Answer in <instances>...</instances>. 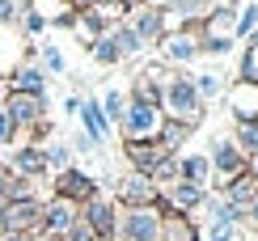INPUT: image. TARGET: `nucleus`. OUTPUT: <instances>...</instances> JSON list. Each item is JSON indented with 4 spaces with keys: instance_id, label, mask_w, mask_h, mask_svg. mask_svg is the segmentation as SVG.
I'll list each match as a JSON object with an SVG mask.
<instances>
[{
    "instance_id": "nucleus-1",
    "label": "nucleus",
    "mask_w": 258,
    "mask_h": 241,
    "mask_svg": "<svg viewBox=\"0 0 258 241\" xmlns=\"http://www.w3.org/2000/svg\"><path fill=\"white\" fill-rule=\"evenodd\" d=\"M110 241H165V212L157 203L119 207L114 212V237Z\"/></svg>"
},
{
    "instance_id": "nucleus-2",
    "label": "nucleus",
    "mask_w": 258,
    "mask_h": 241,
    "mask_svg": "<svg viewBox=\"0 0 258 241\" xmlns=\"http://www.w3.org/2000/svg\"><path fill=\"white\" fill-rule=\"evenodd\" d=\"M169 110V123H182V127H199L203 123V102L195 93V81L190 76H169L165 89H161V114Z\"/></svg>"
},
{
    "instance_id": "nucleus-3",
    "label": "nucleus",
    "mask_w": 258,
    "mask_h": 241,
    "mask_svg": "<svg viewBox=\"0 0 258 241\" xmlns=\"http://www.w3.org/2000/svg\"><path fill=\"white\" fill-rule=\"evenodd\" d=\"M161 127H165V114H161V106H148V102H127V114H123V140L127 144H153V140L161 136Z\"/></svg>"
},
{
    "instance_id": "nucleus-4",
    "label": "nucleus",
    "mask_w": 258,
    "mask_h": 241,
    "mask_svg": "<svg viewBox=\"0 0 258 241\" xmlns=\"http://www.w3.org/2000/svg\"><path fill=\"white\" fill-rule=\"evenodd\" d=\"M0 233L42 237V203H38V199H13V203H5V216H0Z\"/></svg>"
},
{
    "instance_id": "nucleus-5",
    "label": "nucleus",
    "mask_w": 258,
    "mask_h": 241,
    "mask_svg": "<svg viewBox=\"0 0 258 241\" xmlns=\"http://www.w3.org/2000/svg\"><path fill=\"white\" fill-rule=\"evenodd\" d=\"M208 165H212V173H216V182H220V191H224L233 178H241V173H245V157L237 152L233 140H216V144H212Z\"/></svg>"
},
{
    "instance_id": "nucleus-6",
    "label": "nucleus",
    "mask_w": 258,
    "mask_h": 241,
    "mask_svg": "<svg viewBox=\"0 0 258 241\" xmlns=\"http://www.w3.org/2000/svg\"><path fill=\"white\" fill-rule=\"evenodd\" d=\"M5 114H9V123H13V131L26 136L30 127L42 123V97H34V93H5Z\"/></svg>"
},
{
    "instance_id": "nucleus-7",
    "label": "nucleus",
    "mask_w": 258,
    "mask_h": 241,
    "mask_svg": "<svg viewBox=\"0 0 258 241\" xmlns=\"http://www.w3.org/2000/svg\"><path fill=\"white\" fill-rule=\"evenodd\" d=\"M77 220H81V207H77V203H68V199H51L47 207H42V237L63 241V233H68Z\"/></svg>"
},
{
    "instance_id": "nucleus-8",
    "label": "nucleus",
    "mask_w": 258,
    "mask_h": 241,
    "mask_svg": "<svg viewBox=\"0 0 258 241\" xmlns=\"http://www.w3.org/2000/svg\"><path fill=\"white\" fill-rule=\"evenodd\" d=\"M93 195H98V182L89 178V173H81V169H63L55 173V199H68V203H89Z\"/></svg>"
},
{
    "instance_id": "nucleus-9",
    "label": "nucleus",
    "mask_w": 258,
    "mask_h": 241,
    "mask_svg": "<svg viewBox=\"0 0 258 241\" xmlns=\"http://www.w3.org/2000/svg\"><path fill=\"white\" fill-rule=\"evenodd\" d=\"M114 212H119V207L106 203L102 195H93L89 203H81V220L89 224V233H93V237H102V241H110V237H114Z\"/></svg>"
},
{
    "instance_id": "nucleus-10",
    "label": "nucleus",
    "mask_w": 258,
    "mask_h": 241,
    "mask_svg": "<svg viewBox=\"0 0 258 241\" xmlns=\"http://www.w3.org/2000/svg\"><path fill=\"white\" fill-rule=\"evenodd\" d=\"M161 51H165L169 64H186V59H195V55H199V30H190V26L169 30V34L161 38Z\"/></svg>"
},
{
    "instance_id": "nucleus-11",
    "label": "nucleus",
    "mask_w": 258,
    "mask_h": 241,
    "mask_svg": "<svg viewBox=\"0 0 258 241\" xmlns=\"http://www.w3.org/2000/svg\"><path fill=\"white\" fill-rule=\"evenodd\" d=\"M127 26H132V34L140 38V47L165 38V21H161V13H157V9H148V5L132 9V21H127Z\"/></svg>"
},
{
    "instance_id": "nucleus-12",
    "label": "nucleus",
    "mask_w": 258,
    "mask_h": 241,
    "mask_svg": "<svg viewBox=\"0 0 258 241\" xmlns=\"http://www.w3.org/2000/svg\"><path fill=\"white\" fill-rule=\"evenodd\" d=\"M5 169L30 182V178H42V173H47V157H42V148H34V144H21L13 157H9Z\"/></svg>"
},
{
    "instance_id": "nucleus-13",
    "label": "nucleus",
    "mask_w": 258,
    "mask_h": 241,
    "mask_svg": "<svg viewBox=\"0 0 258 241\" xmlns=\"http://www.w3.org/2000/svg\"><path fill=\"white\" fill-rule=\"evenodd\" d=\"M229 110H233L237 123H258V85H250V81L233 85L229 89Z\"/></svg>"
},
{
    "instance_id": "nucleus-14",
    "label": "nucleus",
    "mask_w": 258,
    "mask_h": 241,
    "mask_svg": "<svg viewBox=\"0 0 258 241\" xmlns=\"http://www.w3.org/2000/svg\"><path fill=\"white\" fill-rule=\"evenodd\" d=\"M21 55H26V42H21V30L0 26V76H13L21 68Z\"/></svg>"
},
{
    "instance_id": "nucleus-15",
    "label": "nucleus",
    "mask_w": 258,
    "mask_h": 241,
    "mask_svg": "<svg viewBox=\"0 0 258 241\" xmlns=\"http://www.w3.org/2000/svg\"><path fill=\"white\" fill-rule=\"evenodd\" d=\"M178 178L190 182V186H199V191H208V186H212V165H208V157H203V152L178 157Z\"/></svg>"
},
{
    "instance_id": "nucleus-16",
    "label": "nucleus",
    "mask_w": 258,
    "mask_h": 241,
    "mask_svg": "<svg viewBox=\"0 0 258 241\" xmlns=\"http://www.w3.org/2000/svg\"><path fill=\"white\" fill-rule=\"evenodd\" d=\"M77 114H81V127H85V136H89L93 144H106V140H110V123H106L98 102H81Z\"/></svg>"
},
{
    "instance_id": "nucleus-17",
    "label": "nucleus",
    "mask_w": 258,
    "mask_h": 241,
    "mask_svg": "<svg viewBox=\"0 0 258 241\" xmlns=\"http://www.w3.org/2000/svg\"><path fill=\"white\" fill-rule=\"evenodd\" d=\"M30 13H38L42 21H51V17H55V26H72L81 9L72 5V0H30Z\"/></svg>"
},
{
    "instance_id": "nucleus-18",
    "label": "nucleus",
    "mask_w": 258,
    "mask_h": 241,
    "mask_svg": "<svg viewBox=\"0 0 258 241\" xmlns=\"http://www.w3.org/2000/svg\"><path fill=\"white\" fill-rule=\"evenodd\" d=\"M119 195H123V207H148V203H157V186H153V178H144V173H136L132 182H123Z\"/></svg>"
},
{
    "instance_id": "nucleus-19",
    "label": "nucleus",
    "mask_w": 258,
    "mask_h": 241,
    "mask_svg": "<svg viewBox=\"0 0 258 241\" xmlns=\"http://www.w3.org/2000/svg\"><path fill=\"white\" fill-rule=\"evenodd\" d=\"M254 195H258V182L250 178V173H241V178H233V182H229V186L220 191V199H224V203H233V207H241V212H245Z\"/></svg>"
},
{
    "instance_id": "nucleus-20",
    "label": "nucleus",
    "mask_w": 258,
    "mask_h": 241,
    "mask_svg": "<svg viewBox=\"0 0 258 241\" xmlns=\"http://www.w3.org/2000/svg\"><path fill=\"white\" fill-rule=\"evenodd\" d=\"M13 93H34V97H42V72L34 68V64H21V68L13 72Z\"/></svg>"
},
{
    "instance_id": "nucleus-21",
    "label": "nucleus",
    "mask_w": 258,
    "mask_h": 241,
    "mask_svg": "<svg viewBox=\"0 0 258 241\" xmlns=\"http://www.w3.org/2000/svg\"><path fill=\"white\" fill-rule=\"evenodd\" d=\"M102 114H106V123H110V127L123 123V114H127V97H123V89H110V93H106Z\"/></svg>"
},
{
    "instance_id": "nucleus-22",
    "label": "nucleus",
    "mask_w": 258,
    "mask_h": 241,
    "mask_svg": "<svg viewBox=\"0 0 258 241\" xmlns=\"http://www.w3.org/2000/svg\"><path fill=\"white\" fill-rule=\"evenodd\" d=\"M110 38H114V47H119V55H123V59L140 51V38L132 34V26H123V21H114V26H110Z\"/></svg>"
},
{
    "instance_id": "nucleus-23",
    "label": "nucleus",
    "mask_w": 258,
    "mask_h": 241,
    "mask_svg": "<svg viewBox=\"0 0 258 241\" xmlns=\"http://www.w3.org/2000/svg\"><path fill=\"white\" fill-rule=\"evenodd\" d=\"M233 144H237L241 157H254L258 152V123H237V140Z\"/></svg>"
},
{
    "instance_id": "nucleus-24",
    "label": "nucleus",
    "mask_w": 258,
    "mask_h": 241,
    "mask_svg": "<svg viewBox=\"0 0 258 241\" xmlns=\"http://www.w3.org/2000/svg\"><path fill=\"white\" fill-rule=\"evenodd\" d=\"M42 157H47V169H72V148L68 144H51V148H42Z\"/></svg>"
},
{
    "instance_id": "nucleus-25",
    "label": "nucleus",
    "mask_w": 258,
    "mask_h": 241,
    "mask_svg": "<svg viewBox=\"0 0 258 241\" xmlns=\"http://www.w3.org/2000/svg\"><path fill=\"white\" fill-rule=\"evenodd\" d=\"M93 59H98V64H119L123 55H119V47H114V38L110 34H102L98 42H93Z\"/></svg>"
},
{
    "instance_id": "nucleus-26",
    "label": "nucleus",
    "mask_w": 258,
    "mask_h": 241,
    "mask_svg": "<svg viewBox=\"0 0 258 241\" xmlns=\"http://www.w3.org/2000/svg\"><path fill=\"white\" fill-rule=\"evenodd\" d=\"M254 30H258V0H250V5L237 13V30H233V34H245V38H250Z\"/></svg>"
},
{
    "instance_id": "nucleus-27",
    "label": "nucleus",
    "mask_w": 258,
    "mask_h": 241,
    "mask_svg": "<svg viewBox=\"0 0 258 241\" xmlns=\"http://www.w3.org/2000/svg\"><path fill=\"white\" fill-rule=\"evenodd\" d=\"M195 93H199V102H208V97H220V93H224V85H220V76H212V72H203L199 81H195Z\"/></svg>"
},
{
    "instance_id": "nucleus-28",
    "label": "nucleus",
    "mask_w": 258,
    "mask_h": 241,
    "mask_svg": "<svg viewBox=\"0 0 258 241\" xmlns=\"http://www.w3.org/2000/svg\"><path fill=\"white\" fill-rule=\"evenodd\" d=\"M241 81L258 85V47H250V51H245V64H241Z\"/></svg>"
},
{
    "instance_id": "nucleus-29",
    "label": "nucleus",
    "mask_w": 258,
    "mask_h": 241,
    "mask_svg": "<svg viewBox=\"0 0 258 241\" xmlns=\"http://www.w3.org/2000/svg\"><path fill=\"white\" fill-rule=\"evenodd\" d=\"M42 64H47L51 72H63V55H59L55 47H47V51H42Z\"/></svg>"
},
{
    "instance_id": "nucleus-30",
    "label": "nucleus",
    "mask_w": 258,
    "mask_h": 241,
    "mask_svg": "<svg viewBox=\"0 0 258 241\" xmlns=\"http://www.w3.org/2000/svg\"><path fill=\"white\" fill-rule=\"evenodd\" d=\"M42 30H47V21H42L38 13H30V9H26V34H42Z\"/></svg>"
},
{
    "instance_id": "nucleus-31",
    "label": "nucleus",
    "mask_w": 258,
    "mask_h": 241,
    "mask_svg": "<svg viewBox=\"0 0 258 241\" xmlns=\"http://www.w3.org/2000/svg\"><path fill=\"white\" fill-rule=\"evenodd\" d=\"M17 131H13V123H9V114H5V106H0V144H9Z\"/></svg>"
},
{
    "instance_id": "nucleus-32",
    "label": "nucleus",
    "mask_w": 258,
    "mask_h": 241,
    "mask_svg": "<svg viewBox=\"0 0 258 241\" xmlns=\"http://www.w3.org/2000/svg\"><path fill=\"white\" fill-rule=\"evenodd\" d=\"M245 224H250L254 233H258V195H254V199H250V207H245Z\"/></svg>"
},
{
    "instance_id": "nucleus-33",
    "label": "nucleus",
    "mask_w": 258,
    "mask_h": 241,
    "mask_svg": "<svg viewBox=\"0 0 258 241\" xmlns=\"http://www.w3.org/2000/svg\"><path fill=\"white\" fill-rule=\"evenodd\" d=\"M245 173H250V178L258 182V152H254V157H245Z\"/></svg>"
},
{
    "instance_id": "nucleus-34",
    "label": "nucleus",
    "mask_w": 258,
    "mask_h": 241,
    "mask_svg": "<svg viewBox=\"0 0 258 241\" xmlns=\"http://www.w3.org/2000/svg\"><path fill=\"white\" fill-rule=\"evenodd\" d=\"M77 9H102V5H110V0H72Z\"/></svg>"
},
{
    "instance_id": "nucleus-35",
    "label": "nucleus",
    "mask_w": 258,
    "mask_h": 241,
    "mask_svg": "<svg viewBox=\"0 0 258 241\" xmlns=\"http://www.w3.org/2000/svg\"><path fill=\"white\" fill-rule=\"evenodd\" d=\"M182 0H148V9H178Z\"/></svg>"
},
{
    "instance_id": "nucleus-36",
    "label": "nucleus",
    "mask_w": 258,
    "mask_h": 241,
    "mask_svg": "<svg viewBox=\"0 0 258 241\" xmlns=\"http://www.w3.org/2000/svg\"><path fill=\"white\" fill-rule=\"evenodd\" d=\"M0 241H38V237H26V233H0Z\"/></svg>"
},
{
    "instance_id": "nucleus-37",
    "label": "nucleus",
    "mask_w": 258,
    "mask_h": 241,
    "mask_svg": "<svg viewBox=\"0 0 258 241\" xmlns=\"http://www.w3.org/2000/svg\"><path fill=\"white\" fill-rule=\"evenodd\" d=\"M123 9H140V5H148V0H119Z\"/></svg>"
},
{
    "instance_id": "nucleus-38",
    "label": "nucleus",
    "mask_w": 258,
    "mask_h": 241,
    "mask_svg": "<svg viewBox=\"0 0 258 241\" xmlns=\"http://www.w3.org/2000/svg\"><path fill=\"white\" fill-rule=\"evenodd\" d=\"M0 106H5V85H0Z\"/></svg>"
},
{
    "instance_id": "nucleus-39",
    "label": "nucleus",
    "mask_w": 258,
    "mask_h": 241,
    "mask_svg": "<svg viewBox=\"0 0 258 241\" xmlns=\"http://www.w3.org/2000/svg\"><path fill=\"white\" fill-rule=\"evenodd\" d=\"M38 241H51V237H38Z\"/></svg>"
},
{
    "instance_id": "nucleus-40",
    "label": "nucleus",
    "mask_w": 258,
    "mask_h": 241,
    "mask_svg": "<svg viewBox=\"0 0 258 241\" xmlns=\"http://www.w3.org/2000/svg\"><path fill=\"white\" fill-rule=\"evenodd\" d=\"M93 241H102V237H93Z\"/></svg>"
}]
</instances>
